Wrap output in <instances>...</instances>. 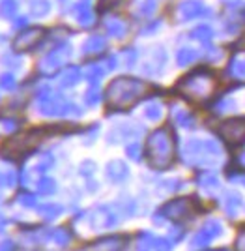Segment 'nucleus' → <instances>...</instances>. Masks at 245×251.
Segmentation results:
<instances>
[{"label":"nucleus","instance_id":"f257e3e1","mask_svg":"<svg viewBox=\"0 0 245 251\" xmlns=\"http://www.w3.org/2000/svg\"><path fill=\"white\" fill-rule=\"evenodd\" d=\"M144 84L137 83V81H128V79H120L116 83L111 84L109 88V98L111 101H114L116 105H131L135 103V100L142 96Z\"/></svg>","mask_w":245,"mask_h":251},{"label":"nucleus","instance_id":"f03ea898","mask_svg":"<svg viewBox=\"0 0 245 251\" xmlns=\"http://www.w3.org/2000/svg\"><path fill=\"white\" fill-rule=\"evenodd\" d=\"M221 135L224 137V141L232 143V145H240L245 141V120L244 118H236V120H228L224 122L221 127Z\"/></svg>","mask_w":245,"mask_h":251},{"label":"nucleus","instance_id":"7ed1b4c3","mask_svg":"<svg viewBox=\"0 0 245 251\" xmlns=\"http://www.w3.org/2000/svg\"><path fill=\"white\" fill-rule=\"evenodd\" d=\"M42 30L40 28H34V30H28V32H24L22 36H19L17 38V42H15V49H30V47H34L36 43L42 40Z\"/></svg>","mask_w":245,"mask_h":251}]
</instances>
